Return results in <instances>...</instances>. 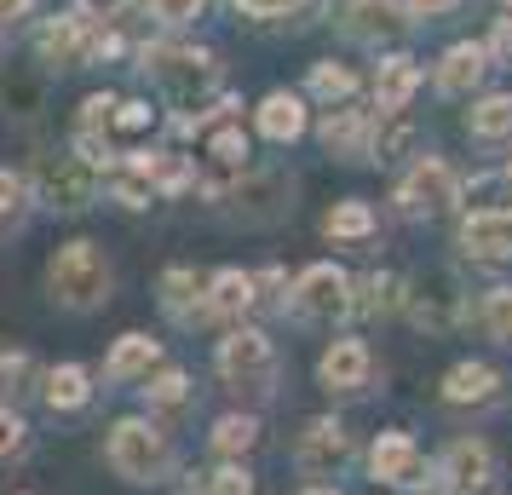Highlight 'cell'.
<instances>
[{
	"label": "cell",
	"instance_id": "cell-35",
	"mask_svg": "<svg viewBox=\"0 0 512 495\" xmlns=\"http://www.w3.org/2000/svg\"><path fill=\"white\" fill-rule=\"evenodd\" d=\"M0 98H6L18 116H35V110H41V81H6V87H0Z\"/></svg>",
	"mask_w": 512,
	"mask_h": 495
},
{
	"label": "cell",
	"instance_id": "cell-39",
	"mask_svg": "<svg viewBox=\"0 0 512 495\" xmlns=\"http://www.w3.org/2000/svg\"><path fill=\"white\" fill-rule=\"evenodd\" d=\"M150 12H156L162 24H190V18L202 12V0H150Z\"/></svg>",
	"mask_w": 512,
	"mask_h": 495
},
{
	"label": "cell",
	"instance_id": "cell-1",
	"mask_svg": "<svg viewBox=\"0 0 512 495\" xmlns=\"http://www.w3.org/2000/svg\"><path fill=\"white\" fill-rule=\"evenodd\" d=\"M47 283H52V294H58L64 306L87 311V306H98V300L110 294V265H104V254H98L93 242H70V248H58Z\"/></svg>",
	"mask_w": 512,
	"mask_h": 495
},
{
	"label": "cell",
	"instance_id": "cell-14",
	"mask_svg": "<svg viewBox=\"0 0 512 495\" xmlns=\"http://www.w3.org/2000/svg\"><path fill=\"white\" fill-rule=\"evenodd\" d=\"M35 47H41L47 64H81V58H93V52H98V41L81 29V18H58V24L41 29V41H35Z\"/></svg>",
	"mask_w": 512,
	"mask_h": 495
},
{
	"label": "cell",
	"instance_id": "cell-31",
	"mask_svg": "<svg viewBox=\"0 0 512 495\" xmlns=\"http://www.w3.org/2000/svg\"><path fill=\"white\" fill-rule=\"evenodd\" d=\"M328 236H369L374 231V213L363 208V202H340V208L328 213Z\"/></svg>",
	"mask_w": 512,
	"mask_h": 495
},
{
	"label": "cell",
	"instance_id": "cell-7",
	"mask_svg": "<svg viewBox=\"0 0 512 495\" xmlns=\"http://www.w3.org/2000/svg\"><path fill=\"white\" fill-rule=\"evenodd\" d=\"M219 375L231 380V386L265 392V380H271V340L259 329H236L231 340L219 346Z\"/></svg>",
	"mask_w": 512,
	"mask_h": 495
},
{
	"label": "cell",
	"instance_id": "cell-28",
	"mask_svg": "<svg viewBox=\"0 0 512 495\" xmlns=\"http://www.w3.org/2000/svg\"><path fill=\"white\" fill-rule=\"evenodd\" d=\"M196 294H202L196 271H167L162 277V306L173 311V317H190V311H196Z\"/></svg>",
	"mask_w": 512,
	"mask_h": 495
},
{
	"label": "cell",
	"instance_id": "cell-47",
	"mask_svg": "<svg viewBox=\"0 0 512 495\" xmlns=\"http://www.w3.org/2000/svg\"><path fill=\"white\" fill-rule=\"evenodd\" d=\"M29 6H35V0H0V24H18Z\"/></svg>",
	"mask_w": 512,
	"mask_h": 495
},
{
	"label": "cell",
	"instance_id": "cell-36",
	"mask_svg": "<svg viewBox=\"0 0 512 495\" xmlns=\"http://www.w3.org/2000/svg\"><path fill=\"white\" fill-rule=\"evenodd\" d=\"M409 139H415V127H409V121H392L386 133H374V156H380V162H392V156H397Z\"/></svg>",
	"mask_w": 512,
	"mask_h": 495
},
{
	"label": "cell",
	"instance_id": "cell-37",
	"mask_svg": "<svg viewBox=\"0 0 512 495\" xmlns=\"http://www.w3.org/2000/svg\"><path fill=\"white\" fill-rule=\"evenodd\" d=\"M18 213H24V179L0 173V225H12Z\"/></svg>",
	"mask_w": 512,
	"mask_h": 495
},
{
	"label": "cell",
	"instance_id": "cell-50",
	"mask_svg": "<svg viewBox=\"0 0 512 495\" xmlns=\"http://www.w3.org/2000/svg\"><path fill=\"white\" fill-rule=\"evenodd\" d=\"M507 6H512V0H507Z\"/></svg>",
	"mask_w": 512,
	"mask_h": 495
},
{
	"label": "cell",
	"instance_id": "cell-32",
	"mask_svg": "<svg viewBox=\"0 0 512 495\" xmlns=\"http://www.w3.org/2000/svg\"><path fill=\"white\" fill-rule=\"evenodd\" d=\"M311 93L317 98H351L357 93V75H351L346 64H317V70H311Z\"/></svg>",
	"mask_w": 512,
	"mask_h": 495
},
{
	"label": "cell",
	"instance_id": "cell-11",
	"mask_svg": "<svg viewBox=\"0 0 512 495\" xmlns=\"http://www.w3.org/2000/svg\"><path fill=\"white\" fill-rule=\"evenodd\" d=\"M461 248L472 260H512V208H484L461 225Z\"/></svg>",
	"mask_w": 512,
	"mask_h": 495
},
{
	"label": "cell",
	"instance_id": "cell-18",
	"mask_svg": "<svg viewBox=\"0 0 512 495\" xmlns=\"http://www.w3.org/2000/svg\"><path fill=\"white\" fill-rule=\"evenodd\" d=\"M259 133H265V139H277V144L300 139V133H305V104L294 93H271L265 104H259Z\"/></svg>",
	"mask_w": 512,
	"mask_h": 495
},
{
	"label": "cell",
	"instance_id": "cell-3",
	"mask_svg": "<svg viewBox=\"0 0 512 495\" xmlns=\"http://www.w3.org/2000/svg\"><path fill=\"white\" fill-rule=\"evenodd\" d=\"M144 70L156 75L179 104H190V98H202L213 87V58L208 52H190V47H150L144 52Z\"/></svg>",
	"mask_w": 512,
	"mask_h": 495
},
{
	"label": "cell",
	"instance_id": "cell-42",
	"mask_svg": "<svg viewBox=\"0 0 512 495\" xmlns=\"http://www.w3.org/2000/svg\"><path fill=\"white\" fill-rule=\"evenodd\" d=\"M18 444H24V421L12 409H0V455H12Z\"/></svg>",
	"mask_w": 512,
	"mask_h": 495
},
{
	"label": "cell",
	"instance_id": "cell-48",
	"mask_svg": "<svg viewBox=\"0 0 512 495\" xmlns=\"http://www.w3.org/2000/svg\"><path fill=\"white\" fill-rule=\"evenodd\" d=\"M305 495H334V490H305Z\"/></svg>",
	"mask_w": 512,
	"mask_h": 495
},
{
	"label": "cell",
	"instance_id": "cell-46",
	"mask_svg": "<svg viewBox=\"0 0 512 495\" xmlns=\"http://www.w3.org/2000/svg\"><path fill=\"white\" fill-rule=\"evenodd\" d=\"M461 0H409V12L415 18H443V12H455Z\"/></svg>",
	"mask_w": 512,
	"mask_h": 495
},
{
	"label": "cell",
	"instance_id": "cell-20",
	"mask_svg": "<svg viewBox=\"0 0 512 495\" xmlns=\"http://www.w3.org/2000/svg\"><path fill=\"white\" fill-rule=\"evenodd\" d=\"M254 306V277H242V271H219L208 283V306L213 317H242V311Z\"/></svg>",
	"mask_w": 512,
	"mask_h": 495
},
{
	"label": "cell",
	"instance_id": "cell-44",
	"mask_svg": "<svg viewBox=\"0 0 512 495\" xmlns=\"http://www.w3.org/2000/svg\"><path fill=\"white\" fill-rule=\"evenodd\" d=\"M236 6H242L248 18H277V12H294L300 0H236Z\"/></svg>",
	"mask_w": 512,
	"mask_h": 495
},
{
	"label": "cell",
	"instance_id": "cell-12",
	"mask_svg": "<svg viewBox=\"0 0 512 495\" xmlns=\"http://www.w3.org/2000/svg\"><path fill=\"white\" fill-rule=\"evenodd\" d=\"M317 380L328 392H357L369 380V346L363 340H334L323 352V363H317Z\"/></svg>",
	"mask_w": 512,
	"mask_h": 495
},
{
	"label": "cell",
	"instance_id": "cell-5",
	"mask_svg": "<svg viewBox=\"0 0 512 495\" xmlns=\"http://www.w3.org/2000/svg\"><path fill=\"white\" fill-rule=\"evenodd\" d=\"M294 311L311 317V323L346 317L351 311V277L346 271H334V265H311L300 283H294Z\"/></svg>",
	"mask_w": 512,
	"mask_h": 495
},
{
	"label": "cell",
	"instance_id": "cell-10",
	"mask_svg": "<svg viewBox=\"0 0 512 495\" xmlns=\"http://www.w3.org/2000/svg\"><path fill=\"white\" fill-rule=\"evenodd\" d=\"M409 311H415V323L426 334H443L455 317H461V294H455V277L449 271H432L426 283L409 294Z\"/></svg>",
	"mask_w": 512,
	"mask_h": 495
},
{
	"label": "cell",
	"instance_id": "cell-17",
	"mask_svg": "<svg viewBox=\"0 0 512 495\" xmlns=\"http://www.w3.org/2000/svg\"><path fill=\"white\" fill-rule=\"evenodd\" d=\"M420 87V70L409 64V58H386L380 64V81H374V98H380V116H397L409 98H415Z\"/></svg>",
	"mask_w": 512,
	"mask_h": 495
},
{
	"label": "cell",
	"instance_id": "cell-40",
	"mask_svg": "<svg viewBox=\"0 0 512 495\" xmlns=\"http://www.w3.org/2000/svg\"><path fill=\"white\" fill-rule=\"evenodd\" d=\"M208 495H254V484H248V472L242 467H225V472H213Z\"/></svg>",
	"mask_w": 512,
	"mask_h": 495
},
{
	"label": "cell",
	"instance_id": "cell-30",
	"mask_svg": "<svg viewBox=\"0 0 512 495\" xmlns=\"http://www.w3.org/2000/svg\"><path fill=\"white\" fill-rule=\"evenodd\" d=\"M144 398H150V409H179V403L190 398V380L179 375V369H162V375L144 386Z\"/></svg>",
	"mask_w": 512,
	"mask_h": 495
},
{
	"label": "cell",
	"instance_id": "cell-22",
	"mask_svg": "<svg viewBox=\"0 0 512 495\" xmlns=\"http://www.w3.org/2000/svg\"><path fill=\"white\" fill-rule=\"evenodd\" d=\"M363 139H369V116L363 110H334L323 121V144L334 156H363Z\"/></svg>",
	"mask_w": 512,
	"mask_h": 495
},
{
	"label": "cell",
	"instance_id": "cell-4",
	"mask_svg": "<svg viewBox=\"0 0 512 495\" xmlns=\"http://www.w3.org/2000/svg\"><path fill=\"white\" fill-rule=\"evenodd\" d=\"M35 190H41V202H52V208L81 213L98 196V167H87L81 156H47V162L35 167Z\"/></svg>",
	"mask_w": 512,
	"mask_h": 495
},
{
	"label": "cell",
	"instance_id": "cell-13",
	"mask_svg": "<svg viewBox=\"0 0 512 495\" xmlns=\"http://www.w3.org/2000/svg\"><path fill=\"white\" fill-rule=\"evenodd\" d=\"M443 478H449L461 495L489 490V478H495V455H489V444H472V438H461V444L443 455Z\"/></svg>",
	"mask_w": 512,
	"mask_h": 495
},
{
	"label": "cell",
	"instance_id": "cell-45",
	"mask_svg": "<svg viewBox=\"0 0 512 495\" xmlns=\"http://www.w3.org/2000/svg\"><path fill=\"white\" fill-rule=\"evenodd\" d=\"M87 18H116V12H127V0H75Z\"/></svg>",
	"mask_w": 512,
	"mask_h": 495
},
{
	"label": "cell",
	"instance_id": "cell-25",
	"mask_svg": "<svg viewBox=\"0 0 512 495\" xmlns=\"http://www.w3.org/2000/svg\"><path fill=\"white\" fill-rule=\"evenodd\" d=\"M87 369H75V363H64V369H52L47 375V403L52 409H81L87 403Z\"/></svg>",
	"mask_w": 512,
	"mask_h": 495
},
{
	"label": "cell",
	"instance_id": "cell-27",
	"mask_svg": "<svg viewBox=\"0 0 512 495\" xmlns=\"http://www.w3.org/2000/svg\"><path fill=\"white\" fill-rule=\"evenodd\" d=\"M254 438H259V421H254V415H225V421L213 426V449H225V455L254 449Z\"/></svg>",
	"mask_w": 512,
	"mask_h": 495
},
{
	"label": "cell",
	"instance_id": "cell-6",
	"mask_svg": "<svg viewBox=\"0 0 512 495\" xmlns=\"http://www.w3.org/2000/svg\"><path fill=\"white\" fill-rule=\"evenodd\" d=\"M455 196H461V179H455V167L438 162V156H426V162L403 179V190H397L403 213H449Z\"/></svg>",
	"mask_w": 512,
	"mask_h": 495
},
{
	"label": "cell",
	"instance_id": "cell-9",
	"mask_svg": "<svg viewBox=\"0 0 512 495\" xmlns=\"http://www.w3.org/2000/svg\"><path fill=\"white\" fill-rule=\"evenodd\" d=\"M369 467H374V478L403 484V490H420V484H426V461H420L415 438H403V432H386V438L369 449Z\"/></svg>",
	"mask_w": 512,
	"mask_h": 495
},
{
	"label": "cell",
	"instance_id": "cell-21",
	"mask_svg": "<svg viewBox=\"0 0 512 495\" xmlns=\"http://www.w3.org/2000/svg\"><path fill=\"white\" fill-rule=\"evenodd\" d=\"M150 363H156V340H150V334H121V346L110 352L104 375L110 380H139V375H150Z\"/></svg>",
	"mask_w": 512,
	"mask_h": 495
},
{
	"label": "cell",
	"instance_id": "cell-23",
	"mask_svg": "<svg viewBox=\"0 0 512 495\" xmlns=\"http://www.w3.org/2000/svg\"><path fill=\"white\" fill-rule=\"evenodd\" d=\"M495 369H484V363H461V369H449V380H443V398L449 403H484L495 398Z\"/></svg>",
	"mask_w": 512,
	"mask_h": 495
},
{
	"label": "cell",
	"instance_id": "cell-15",
	"mask_svg": "<svg viewBox=\"0 0 512 495\" xmlns=\"http://www.w3.org/2000/svg\"><path fill=\"white\" fill-rule=\"evenodd\" d=\"M236 208H242V219H277L282 208H288V185H282L277 173H242L236 179Z\"/></svg>",
	"mask_w": 512,
	"mask_h": 495
},
{
	"label": "cell",
	"instance_id": "cell-34",
	"mask_svg": "<svg viewBox=\"0 0 512 495\" xmlns=\"http://www.w3.org/2000/svg\"><path fill=\"white\" fill-rule=\"evenodd\" d=\"M110 121H116V98L98 93L81 104V133H110Z\"/></svg>",
	"mask_w": 512,
	"mask_h": 495
},
{
	"label": "cell",
	"instance_id": "cell-49",
	"mask_svg": "<svg viewBox=\"0 0 512 495\" xmlns=\"http://www.w3.org/2000/svg\"><path fill=\"white\" fill-rule=\"evenodd\" d=\"M507 179H512V167H507Z\"/></svg>",
	"mask_w": 512,
	"mask_h": 495
},
{
	"label": "cell",
	"instance_id": "cell-29",
	"mask_svg": "<svg viewBox=\"0 0 512 495\" xmlns=\"http://www.w3.org/2000/svg\"><path fill=\"white\" fill-rule=\"evenodd\" d=\"M472 133H478V139H501V133H512V98H484V104L472 110Z\"/></svg>",
	"mask_w": 512,
	"mask_h": 495
},
{
	"label": "cell",
	"instance_id": "cell-2",
	"mask_svg": "<svg viewBox=\"0 0 512 495\" xmlns=\"http://www.w3.org/2000/svg\"><path fill=\"white\" fill-rule=\"evenodd\" d=\"M110 467L121 478H133V484H150V478H162L173 467V449H167V438L150 421H121L110 432Z\"/></svg>",
	"mask_w": 512,
	"mask_h": 495
},
{
	"label": "cell",
	"instance_id": "cell-19",
	"mask_svg": "<svg viewBox=\"0 0 512 495\" xmlns=\"http://www.w3.org/2000/svg\"><path fill=\"white\" fill-rule=\"evenodd\" d=\"M484 70H489V52L484 47H455L449 58H443L438 87L455 98V93H466V87H478V81H484Z\"/></svg>",
	"mask_w": 512,
	"mask_h": 495
},
{
	"label": "cell",
	"instance_id": "cell-38",
	"mask_svg": "<svg viewBox=\"0 0 512 495\" xmlns=\"http://www.w3.org/2000/svg\"><path fill=\"white\" fill-rule=\"evenodd\" d=\"M29 380V357L24 352H6L0 357V392H24Z\"/></svg>",
	"mask_w": 512,
	"mask_h": 495
},
{
	"label": "cell",
	"instance_id": "cell-26",
	"mask_svg": "<svg viewBox=\"0 0 512 495\" xmlns=\"http://www.w3.org/2000/svg\"><path fill=\"white\" fill-rule=\"evenodd\" d=\"M351 306L357 311H380V317H386V311H397L403 306V277H392V271H386V277H369V283H363V300H351Z\"/></svg>",
	"mask_w": 512,
	"mask_h": 495
},
{
	"label": "cell",
	"instance_id": "cell-41",
	"mask_svg": "<svg viewBox=\"0 0 512 495\" xmlns=\"http://www.w3.org/2000/svg\"><path fill=\"white\" fill-rule=\"evenodd\" d=\"M116 196H121V208H150V179H116Z\"/></svg>",
	"mask_w": 512,
	"mask_h": 495
},
{
	"label": "cell",
	"instance_id": "cell-16",
	"mask_svg": "<svg viewBox=\"0 0 512 495\" xmlns=\"http://www.w3.org/2000/svg\"><path fill=\"white\" fill-rule=\"evenodd\" d=\"M346 29L357 35V41H392L397 29H403V18H397L392 0H351Z\"/></svg>",
	"mask_w": 512,
	"mask_h": 495
},
{
	"label": "cell",
	"instance_id": "cell-43",
	"mask_svg": "<svg viewBox=\"0 0 512 495\" xmlns=\"http://www.w3.org/2000/svg\"><path fill=\"white\" fill-rule=\"evenodd\" d=\"M116 127H121V133H139V127H150V104H116Z\"/></svg>",
	"mask_w": 512,
	"mask_h": 495
},
{
	"label": "cell",
	"instance_id": "cell-33",
	"mask_svg": "<svg viewBox=\"0 0 512 495\" xmlns=\"http://www.w3.org/2000/svg\"><path fill=\"white\" fill-rule=\"evenodd\" d=\"M484 329L495 334V340H507V346H512V288H489V300H484Z\"/></svg>",
	"mask_w": 512,
	"mask_h": 495
},
{
	"label": "cell",
	"instance_id": "cell-8",
	"mask_svg": "<svg viewBox=\"0 0 512 495\" xmlns=\"http://www.w3.org/2000/svg\"><path fill=\"white\" fill-rule=\"evenodd\" d=\"M346 455H351V438L340 421H311L300 449H294V461H300L305 478H334V472L346 467Z\"/></svg>",
	"mask_w": 512,
	"mask_h": 495
},
{
	"label": "cell",
	"instance_id": "cell-24",
	"mask_svg": "<svg viewBox=\"0 0 512 495\" xmlns=\"http://www.w3.org/2000/svg\"><path fill=\"white\" fill-rule=\"evenodd\" d=\"M208 162L219 167V173H236V179L248 173V139H242V127L225 121V127L213 133V139H208Z\"/></svg>",
	"mask_w": 512,
	"mask_h": 495
}]
</instances>
